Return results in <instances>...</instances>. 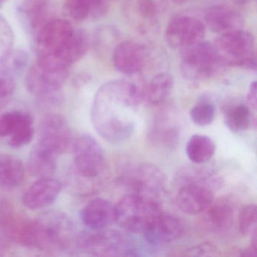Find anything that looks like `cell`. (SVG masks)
<instances>
[{
  "mask_svg": "<svg viewBox=\"0 0 257 257\" xmlns=\"http://www.w3.org/2000/svg\"><path fill=\"white\" fill-rule=\"evenodd\" d=\"M16 83L15 76L0 68V101L11 97L16 90Z\"/></svg>",
  "mask_w": 257,
  "mask_h": 257,
  "instance_id": "cell-38",
  "label": "cell"
},
{
  "mask_svg": "<svg viewBox=\"0 0 257 257\" xmlns=\"http://www.w3.org/2000/svg\"><path fill=\"white\" fill-rule=\"evenodd\" d=\"M127 14L138 28H146L153 24L157 15V7L153 0H127Z\"/></svg>",
  "mask_w": 257,
  "mask_h": 257,
  "instance_id": "cell-31",
  "label": "cell"
},
{
  "mask_svg": "<svg viewBox=\"0 0 257 257\" xmlns=\"http://www.w3.org/2000/svg\"><path fill=\"white\" fill-rule=\"evenodd\" d=\"M73 143V134L64 117L50 114L43 118L39 127L37 144L59 156L71 149Z\"/></svg>",
  "mask_w": 257,
  "mask_h": 257,
  "instance_id": "cell-9",
  "label": "cell"
},
{
  "mask_svg": "<svg viewBox=\"0 0 257 257\" xmlns=\"http://www.w3.org/2000/svg\"><path fill=\"white\" fill-rule=\"evenodd\" d=\"M256 206L255 204L244 206L239 215V231L243 235H251L256 231Z\"/></svg>",
  "mask_w": 257,
  "mask_h": 257,
  "instance_id": "cell-35",
  "label": "cell"
},
{
  "mask_svg": "<svg viewBox=\"0 0 257 257\" xmlns=\"http://www.w3.org/2000/svg\"><path fill=\"white\" fill-rule=\"evenodd\" d=\"M7 2V0H0V7L4 5L5 3Z\"/></svg>",
  "mask_w": 257,
  "mask_h": 257,
  "instance_id": "cell-44",
  "label": "cell"
},
{
  "mask_svg": "<svg viewBox=\"0 0 257 257\" xmlns=\"http://www.w3.org/2000/svg\"><path fill=\"white\" fill-rule=\"evenodd\" d=\"M213 46L222 65L255 70V41L249 33L237 30L222 34Z\"/></svg>",
  "mask_w": 257,
  "mask_h": 257,
  "instance_id": "cell-4",
  "label": "cell"
},
{
  "mask_svg": "<svg viewBox=\"0 0 257 257\" xmlns=\"http://www.w3.org/2000/svg\"><path fill=\"white\" fill-rule=\"evenodd\" d=\"M180 71L185 79L193 82L206 80L219 71L220 61L214 46L203 40L181 49Z\"/></svg>",
  "mask_w": 257,
  "mask_h": 257,
  "instance_id": "cell-5",
  "label": "cell"
},
{
  "mask_svg": "<svg viewBox=\"0 0 257 257\" xmlns=\"http://www.w3.org/2000/svg\"><path fill=\"white\" fill-rule=\"evenodd\" d=\"M229 1L234 3V4H246V3L249 2L251 0H229Z\"/></svg>",
  "mask_w": 257,
  "mask_h": 257,
  "instance_id": "cell-41",
  "label": "cell"
},
{
  "mask_svg": "<svg viewBox=\"0 0 257 257\" xmlns=\"http://www.w3.org/2000/svg\"><path fill=\"white\" fill-rule=\"evenodd\" d=\"M33 124L34 119L29 112L9 111L0 116V138H10L21 129Z\"/></svg>",
  "mask_w": 257,
  "mask_h": 257,
  "instance_id": "cell-32",
  "label": "cell"
},
{
  "mask_svg": "<svg viewBox=\"0 0 257 257\" xmlns=\"http://www.w3.org/2000/svg\"><path fill=\"white\" fill-rule=\"evenodd\" d=\"M174 88V79L168 73H160L152 78L144 89V99L152 105H160L169 97Z\"/></svg>",
  "mask_w": 257,
  "mask_h": 257,
  "instance_id": "cell-28",
  "label": "cell"
},
{
  "mask_svg": "<svg viewBox=\"0 0 257 257\" xmlns=\"http://www.w3.org/2000/svg\"><path fill=\"white\" fill-rule=\"evenodd\" d=\"M256 82H252L249 85L247 93L248 106L252 109H256Z\"/></svg>",
  "mask_w": 257,
  "mask_h": 257,
  "instance_id": "cell-40",
  "label": "cell"
},
{
  "mask_svg": "<svg viewBox=\"0 0 257 257\" xmlns=\"http://www.w3.org/2000/svg\"><path fill=\"white\" fill-rule=\"evenodd\" d=\"M58 155L49 149L37 144L31 150L28 160V169L37 178L52 177L58 165Z\"/></svg>",
  "mask_w": 257,
  "mask_h": 257,
  "instance_id": "cell-25",
  "label": "cell"
},
{
  "mask_svg": "<svg viewBox=\"0 0 257 257\" xmlns=\"http://www.w3.org/2000/svg\"><path fill=\"white\" fill-rule=\"evenodd\" d=\"M88 47L89 38L86 32L75 30L73 37L62 49L52 55L38 57L37 63L49 70H68L86 54Z\"/></svg>",
  "mask_w": 257,
  "mask_h": 257,
  "instance_id": "cell-11",
  "label": "cell"
},
{
  "mask_svg": "<svg viewBox=\"0 0 257 257\" xmlns=\"http://www.w3.org/2000/svg\"><path fill=\"white\" fill-rule=\"evenodd\" d=\"M76 243L93 255L111 256L121 252L122 237L114 230L90 229L77 234Z\"/></svg>",
  "mask_w": 257,
  "mask_h": 257,
  "instance_id": "cell-13",
  "label": "cell"
},
{
  "mask_svg": "<svg viewBox=\"0 0 257 257\" xmlns=\"http://www.w3.org/2000/svg\"><path fill=\"white\" fill-rule=\"evenodd\" d=\"M144 233L151 244H166L181 237L183 225L177 216L162 211Z\"/></svg>",
  "mask_w": 257,
  "mask_h": 257,
  "instance_id": "cell-16",
  "label": "cell"
},
{
  "mask_svg": "<svg viewBox=\"0 0 257 257\" xmlns=\"http://www.w3.org/2000/svg\"><path fill=\"white\" fill-rule=\"evenodd\" d=\"M71 149L75 171L79 177L94 180L102 174L105 168L104 153L93 137L81 135L73 140Z\"/></svg>",
  "mask_w": 257,
  "mask_h": 257,
  "instance_id": "cell-7",
  "label": "cell"
},
{
  "mask_svg": "<svg viewBox=\"0 0 257 257\" xmlns=\"http://www.w3.org/2000/svg\"><path fill=\"white\" fill-rule=\"evenodd\" d=\"M205 22L213 32L225 34L240 30L243 19L235 10L224 6H215L206 12Z\"/></svg>",
  "mask_w": 257,
  "mask_h": 257,
  "instance_id": "cell-24",
  "label": "cell"
},
{
  "mask_svg": "<svg viewBox=\"0 0 257 257\" xmlns=\"http://www.w3.org/2000/svg\"><path fill=\"white\" fill-rule=\"evenodd\" d=\"M215 150L214 141L206 135H193L186 144V155L195 165H204L208 162L213 158Z\"/></svg>",
  "mask_w": 257,
  "mask_h": 257,
  "instance_id": "cell-27",
  "label": "cell"
},
{
  "mask_svg": "<svg viewBox=\"0 0 257 257\" xmlns=\"http://www.w3.org/2000/svg\"><path fill=\"white\" fill-rule=\"evenodd\" d=\"M68 70H52L39 64L28 70L25 77V85L30 93L42 100H53L68 78Z\"/></svg>",
  "mask_w": 257,
  "mask_h": 257,
  "instance_id": "cell-8",
  "label": "cell"
},
{
  "mask_svg": "<svg viewBox=\"0 0 257 257\" xmlns=\"http://www.w3.org/2000/svg\"><path fill=\"white\" fill-rule=\"evenodd\" d=\"M173 2L176 3V4H183V3L188 2L190 0H172Z\"/></svg>",
  "mask_w": 257,
  "mask_h": 257,
  "instance_id": "cell-42",
  "label": "cell"
},
{
  "mask_svg": "<svg viewBox=\"0 0 257 257\" xmlns=\"http://www.w3.org/2000/svg\"><path fill=\"white\" fill-rule=\"evenodd\" d=\"M35 135L34 124L21 129L9 138V144L13 148H21L29 144Z\"/></svg>",
  "mask_w": 257,
  "mask_h": 257,
  "instance_id": "cell-37",
  "label": "cell"
},
{
  "mask_svg": "<svg viewBox=\"0 0 257 257\" xmlns=\"http://www.w3.org/2000/svg\"><path fill=\"white\" fill-rule=\"evenodd\" d=\"M224 120L231 132L235 133L244 132L252 124L251 108L243 103L231 105L224 112Z\"/></svg>",
  "mask_w": 257,
  "mask_h": 257,
  "instance_id": "cell-30",
  "label": "cell"
},
{
  "mask_svg": "<svg viewBox=\"0 0 257 257\" xmlns=\"http://www.w3.org/2000/svg\"><path fill=\"white\" fill-rule=\"evenodd\" d=\"M81 219L89 229H103L115 222V205L103 198H95L82 209Z\"/></svg>",
  "mask_w": 257,
  "mask_h": 257,
  "instance_id": "cell-21",
  "label": "cell"
},
{
  "mask_svg": "<svg viewBox=\"0 0 257 257\" xmlns=\"http://www.w3.org/2000/svg\"><path fill=\"white\" fill-rule=\"evenodd\" d=\"M28 219L21 216L7 201H0V246L19 243Z\"/></svg>",
  "mask_w": 257,
  "mask_h": 257,
  "instance_id": "cell-20",
  "label": "cell"
},
{
  "mask_svg": "<svg viewBox=\"0 0 257 257\" xmlns=\"http://www.w3.org/2000/svg\"><path fill=\"white\" fill-rule=\"evenodd\" d=\"M197 219V226L207 233L222 232L231 227L234 219V210L228 201L218 200L212 202Z\"/></svg>",
  "mask_w": 257,
  "mask_h": 257,
  "instance_id": "cell-18",
  "label": "cell"
},
{
  "mask_svg": "<svg viewBox=\"0 0 257 257\" xmlns=\"http://www.w3.org/2000/svg\"><path fill=\"white\" fill-rule=\"evenodd\" d=\"M4 247H2V246H0V256H2V255H4Z\"/></svg>",
  "mask_w": 257,
  "mask_h": 257,
  "instance_id": "cell-43",
  "label": "cell"
},
{
  "mask_svg": "<svg viewBox=\"0 0 257 257\" xmlns=\"http://www.w3.org/2000/svg\"><path fill=\"white\" fill-rule=\"evenodd\" d=\"M118 182L128 191V194L157 199L165 189L166 177L156 165L141 163L129 168L120 177Z\"/></svg>",
  "mask_w": 257,
  "mask_h": 257,
  "instance_id": "cell-6",
  "label": "cell"
},
{
  "mask_svg": "<svg viewBox=\"0 0 257 257\" xmlns=\"http://www.w3.org/2000/svg\"><path fill=\"white\" fill-rule=\"evenodd\" d=\"M144 99V90L124 79L103 84L94 96L91 118L97 133L111 144L128 139L135 127L134 112Z\"/></svg>",
  "mask_w": 257,
  "mask_h": 257,
  "instance_id": "cell-1",
  "label": "cell"
},
{
  "mask_svg": "<svg viewBox=\"0 0 257 257\" xmlns=\"http://www.w3.org/2000/svg\"><path fill=\"white\" fill-rule=\"evenodd\" d=\"M29 61L28 54L23 50H12L8 56L3 61L1 68L7 70L13 76L22 73L26 69Z\"/></svg>",
  "mask_w": 257,
  "mask_h": 257,
  "instance_id": "cell-34",
  "label": "cell"
},
{
  "mask_svg": "<svg viewBox=\"0 0 257 257\" xmlns=\"http://www.w3.org/2000/svg\"><path fill=\"white\" fill-rule=\"evenodd\" d=\"M25 170L21 159L0 153V188L13 189L20 186L25 179Z\"/></svg>",
  "mask_w": 257,
  "mask_h": 257,
  "instance_id": "cell-26",
  "label": "cell"
},
{
  "mask_svg": "<svg viewBox=\"0 0 257 257\" xmlns=\"http://www.w3.org/2000/svg\"><path fill=\"white\" fill-rule=\"evenodd\" d=\"M216 114V108L210 102H200L190 110L192 121L200 127H205L213 122Z\"/></svg>",
  "mask_w": 257,
  "mask_h": 257,
  "instance_id": "cell-33",
  "label": "cell"
},
{
  "mask_svg": "<svg viewBox=\"0 0 257 257\" xmlns=\"http://www.w3.org/2000/svg\"><path fill=\"white\" fill-rule=\"evenodd\" d=\"M49 0H16V10L22 24L29 31L37 34L47 22Z\"/></svg>",
  "mask_w": 257,
  "mask_h": 257,
  "instance_id": "cell-23",
  "label": "cell"
},
{
  "mask_svg": "<svg viewBox=\"0 0 257 257\" xmlns=\"http://www.w3.org/2000/svg\"><path fill=\"white\" fill-rule=\"evenodd\" d=\"M213 201V190L204 185H182L176 195V205L183 213L198 215Z\"/></svg>",
  "mask_w": 257,
  "mask_h": 257,
  "instance_id": "cell-14",
  "label": "cell"
},
{
  "mask_svg": "<svg viewBox=\"0 0 257 257\" xmlns=\"http://www.w3.org/2000/svg\"><path fill=\"white\" fill-rule=\"evenodd\" d=\"M61 189V183L55 179L39 178L27 189L22 196V202L31 210L49 207L58 198Z\"/></svg>",
  "mask_w": 257,
  "mask_h": 257,
  "instance_id": "cell-19",
  "label": "cell"
},
{
  "mask_svg": "<svg viewBox=\"0 0 257 257\" xmlns=\"http://www.w3.org/2000/svg\"><path fill=\"white\" fill-rule=\"evenodd\" d=\"M14 35L5 18L0 15V64L13 50Z\"/></svg>",
  "mask_w": 257,
  "mask_h": 257,
  "instance_id": "cell-36",
  "label": "cell"
},
{
  "mask_svg": "<svg viewBox=\"0 0 257 257\" xmlns=\"http://www.w3.org/2000/svg\"><path fill=\"white\" fill-rule=\"evenodd\" d=\"M206 28L201 21L187 16L172 18L165 30L167 43L173 49H184L201 41Z\"/></svg>",
  "mask_w": 257,
  "mask_h": 257,
  "instance_id": "cell-10",
  "label": "cell"
},
{
  "mask_svg": "<svg viewBox=\"0 0 257 257\" xmlns=\"http://www.w3.org/2000/svg\"><path fill=\"white\" fill-rule=\"evenodd\" d=\"M177 118V112L173 108H165L159 111L150 132L152 142L167 148L176 147L180 138Z\"/></svg>",
  "mask_w": 257,
  "mask_h": 257,
  "instance_id": "cell-17",
  "label": "cell"
},
{
  "mask_svg": "<svg viewBox=\"0 0 257 257\" xmlns=\"http://www.w3.org/2000/svg\"><path fill=\"white\" fill-rule=\"evenodd\" d=\"M109 5L110 0H66L64 11L75 22L95 21L106 15Z\"/></svg>",
  "mask_w": 257,
  "mask_h": 257,
  "instance_id": "cell-22",
  "label": "cell"
},
{
  "mask_svg": "<svg viewBox=\"0 0 257 257\" xmlns=\"http://www.w3.org/2000/svg\"><path fill=\"white\" fill-rule=\"evenodd\" d=\"M147 49L133 41L120 43L114 48L112 61L118 71L128 76L140 73L145 65Z\"/></svg>",
  "mask_w": 257,
  "mask_h": 257,
  "instance_id": "cell-15",
  "label": "cell"
},
{
  "mask_svg": "<svg viewBox=\"0 0 257 257\" xmlns=\"http://www.w3.org/2000/svg\"><path fill=\"white\" fill-rule=\"evenodd\" d=\"M115 207V222L121 228L133 231L144 232L156 216L162 211L156 198L127 194Z\"/></svg>",
  "mask_w": 257,
  "mask_h": 257,
  "instance_id": "cell-3",
  "label": "cell"
},
{
  "mask_svg": "<svg viewBox=\"0 0 257 257\" xmlns=\"http://www.w3.org/2000/svg\"><path fill=\"white\" fill-rule=\"evenodd\" d=\"M216 247L210 243L196 245L187 251L188 255L193 256H210L216 255Z\"/></svg>",
  "mask_w": 257,
  "mask_h": 257,
  "instance_id": "cell-39",
  "label": "cell"
},
{
  "mask_svg": "<svg viewBox=\"0 0 257 257\" xmlns=\"http://www.w3.org/2000/svg\"><path fill=\"white\" fill-rule=\"evenodd\" d=\"M201 165H196V166L192 165L182 168L179 171L177 180L182 185L188 183L204 185L214 191L220 185V180L219 177L215 176L211 170Z\"/></svg>",
  "mask_w": 257,
  "mask_h": 257,
  "instance_id": "cell-29",
  "label": "cell"
},
{
  "mask_svg": "<svg viewBox=\"0 0 257 257\" xmlns=\"http://www.w3.org/2000/svg\"><path fill=\"white\" fill-rule=\"evenodd\" d=\"M76 230L68 216L58 211L30 220L23 246L49 252L68 250L76 243Z\"/></svg>",
  "mask_w": 257,
  "mask_h": 257,
  "instance_id": "cell-2",
  "label": "cell"
},
{
  "mask_svg": "<svg viewBox=\"0 0 257 257\" xmlns=\"http://www.w3.org/2000/svg\"><path fill=\"white\" fill-rule=\"evenodd\" d=\"M71 23L65 19H49L36 35L38 57L47 56L62 49L74 34Z\"/></svg>",
  "mask_w": 257,
  "mask_h": 257,
  "instance_id": "cell-12",
  "label": "cell"
}]
</instances>
